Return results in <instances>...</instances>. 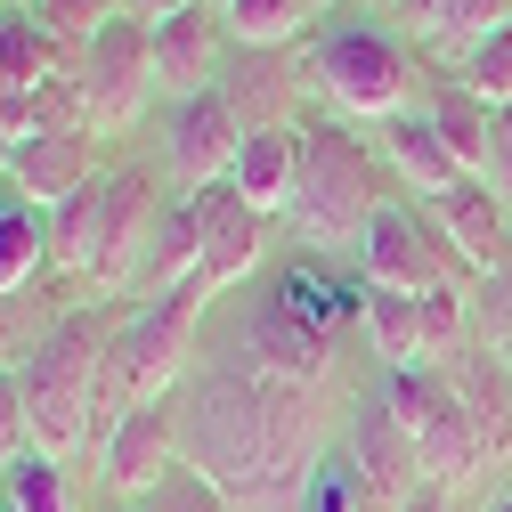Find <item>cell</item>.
<instances>
[{
  "label": "cell",
  "mask_w": 512,
  "mask_h": 512,
  "mask_svg": "<svg viewBox=\"0 0 512 512\" xmlns=\"http://www.w3.org/2000/svg\"><path fill=\"white\" fill-rule=\"evenodd\" d=\"M179 456L204 464L236 512H261L277 496L301 504L309 472H317V391H301V382L252 366V358H220L204 366L196 382L179 391Z\"/></svg>",
  "instance_id": "6da1fadb"
},
{
  "label": "cell",
  "mask_w": 512,
  "mask_h": 512,
  "mask_svg": "<svg viewBox=\"0 0 512 512\" xmlns=\"http://www.w3.org/2000/svg\"><path fill=\"white\" fill-rule=\"evenodd\" d=\"M122 334V317L98 301L66 309V326H57L25 366H17V391H25V423H33V447L57 464H74L90 447V407H98V374H106V350Z\"/></svg>",
  "instance_id": "7a4b0ae2"
},
{
  "label": "cell",
  "mask_w": 512,
  "mask_h": 512,
  "mask_svg": "<svg viewBox=\"0 0 512 512\" xmlns=\"http://www.w3.org/2000/svg\"><path fill=\"white\" fill-rule=\"evenodd\" d=\"M285 220L317 252L366 236V220H374V155H366V139L342 114H309L301 122V179H293Z\"/></svg>",
  "instance_id": "3957f363"
},
{
  "label": "cell",
  "mask_w": 512,
  "mask_h": 512,
  "mask_svg": "<svg viewBox=\"0 0 512 512\" xmlns=\"http://www.w3.org/2000/svg\"><path fill=\"white\" fill-rule=\"evenodd\" d=\"M309 74L326 90V106H342L358 122H391L415 98V57L366 17H326L317 25L309 33Z\"/></svg>",
  "instance_id": "277c9868"
},
{
  "label": "cell",
  "mask_w": 512,
  "mask_h": 512,
  "mask_svg": "<svg viewBox=\"0 0 512 512\" xmlns=\"http://www.w3.org/2000/svg\"><path fill=\"white\" fill-rule=\"evenodd\" d=\"M74 74L90 90V131H131V122L147 114V98L163 90L155 82V25L139 9H114L98 25V41L74 57Z\"/></svg>",
  "instance_id": "5b68a950"
},
{
  "label": "cell",
  "mask_w": 512,
  "mask_h": 512,
  "mask_svg": "<svg viewBox=\"0 0 512 512\" xmlns=\"http://www.w3.org/2000/svg\"><path fill=\"white\" fill-rule=\"evenodd\" d=\"M464 261H456V244L439 236L431 212L415 204H374L366 236H358V285L374 293H431V285H456Z\"/></svg>",
  "instance_id": "8992f818"
},
{
  "label": "cell",
  "mask_w": 512,
  "mask_h": 512,
  "mask_svg": "<svg viewBox=\"0 0 512 512\" xmlns=\"http://www.w3.org/2000/svg\"><path fill=\"white\" fill-rule=\"evenodd\" d=\"M309 90H317L309 49H228V66H220V98L244 131H293V122H309L301 114Z\"/></svg>",
  "instance_id": "52a82bcc"
},
{
  "label": "cell",
  "mask_w": 512,
  "mask_h": 512,
  "mask_svg": "<svg viewBox=\"0 0 512 512\" xmlns=\"http://www.w3.org/2000/svg\"><path fill=\"white\" fill-rule=\"evenodd\" d=\"M187 212H196V285H204V293H228L236 277L261 269V252H269V212H252L228 179L196 187Z\"/></svg>",
  "instance_id": "ba28073f"
},
{
  "label": "cell",
  "mask_w": 512,
  "mask_h": 512,
  "mask_svg": "<svg viewBox=\"0 0 512 512\" xmlns=\"http://www.w3.org/2000/svg\"><path fill=\"white\" fill-rule=\"evenodd\" d=\"M98 480H106V496H122V504H139L171 464H179V399H147V407H131L98 447Z\"/></svg>",
  "instance_id": "9c48e42d"
},
{
  "label": "cell",
  "mask_w": 512,
  "mask_h": 512,
  "mask_svg": "<svg viewBox=\"0 0 512 512\" xmlns=\"http://www.w3.org/2000/svg\"><path fill=\"white\" fill-rule=\"evenodd\" d=\"M228 9L220 0H196L179 17H155V82L171 98H196V90H220V66H228Z\"/></svg>",
  "instance_id": "30bf717a"
},
{
  "label": "cell",
  "mask_w": 512,
  "mask_h": 512,
  "mask_svg": "<svg viewBox=\"0 0 512 512\" xmlns=\"http://www.w3.org/2000/svg\"><path fill=\"white\" fill-rule=\"evenodd\" d=\"M236 147H244V122L228 114L220 90H196V98H179L171 106V131H163V155H171V179L196 196V187L228 179L236 171Z\"/></svg>",
  "instance_id": "8fae6325"
},
{
  "label": "cell",
  "mask_w": 512,
  "mask_h": 512,
  "mask_svg": "<svg viewBox=\"0 0 512 512\" xmlns=\"http://www.w3.org/2000/svg\"><path fill=\"white\" fill-rule=\"evenodd\" d=\"M431 220H439V236L456 244V261H464L472 277H496V269H512V204L496 196L488 179L447 187V196L431 204Z\"/></svg>",
  "instance_id": "7c38bea8"
},
{
  "label": "cell",
  "mask_w": 512,
  "mask_h": 512,
  "mask_svg": "<svg viewBox=\"0 0 512 512\" xmlns=\"http://www.w3.org/2000/svg\"><path fill=\"white\" fill-rule=\"evenodd\" d=\"M98 171H106V163H98V131H49V139H25V147H17L9 187H17L25 204L57 212L66 196H82V187H90Z\"/></svg>",
  "instance_id": "4fadbf2b"
},
{
  "label": "cell",
  "mask_w": 512,
  "mask_h": 512,
  "mask_svg": "<svg viewBox=\"0 0 512 512\" xmlns=\"http://www.w3.org/2000/svg\"><path fill=\"white\" fill-rule=\"evenodd\" d=\"M244 358H252V366H269V374H285V382H301V391H326L334 342L317 334V326H301L293 309L261 301V309L244 317Z\"/></svg>",
  "instance_id": "5bb4252c"
},
{
  "label": "cell",
  "mask_w": 512,
  "mask_h": 512,
  "mask_svg": "<svg viewBox=\"0 0 512 512\" xmlns=\"http://www.w3.org/2000/svg\"><path fill=\"white\" fill-rule=\"evenodd\" d=\"M163 212H171V204H163V187H155L147 163H114V171H106V285H114V293H122V277H131L139 244L155 236Z\"/></svg>",
  "instance_id": "9a60e30c"
},
{
  "label": "cell",
  "mask_w": 512,
  "mask_h": 512,
  "mask_svg": "<svg viewBox=\"0 0 512 512\" xmlns=\"http://www.w3.org/2000/svg\"><path fill=\"white\" fill-rule=\"evenodd\" d=\"M415 456H423V488H439V496H456V488H472L488 464H496V447H488V431L472 423V407L447 391V407L415 431Z\"/></svg>",
  "instance_id": "2e32d148"
},
{
  "label": "cell",
  "mask_w": 512,
  "mask_h": 512,
  "mask_svg": "<svg viewBox=\"0 0 512 512\" xmlns=\"http://www.w3.org/2000/svg\"><path fill=\"white\" fill-rule=\"evenodd\" d=\"M350 456H358V472L391 496V504H407L415 488H423V456H415V431L382 407V391L358 407V423H350Z\"/></svg>",
  "instance_id": "e0dca14e"
},
{
  "label": "cell",
  "mask_w": 512,
  "mask_h": 512,
  "mask_svg": "<svg viewBox=\"0 0 512 512\" xmlns=\"http://www.w3.org/2000/svg\"><path fill=\"white\" fill-rule=\"evenodd\" d=\"M439 374H447V391L472 407V423L488 431L496 464H504V456H512V366H504L496 350H480V342H472V350H456V358H447Z\"/></svg>",
  "instance_id": "ac0fdd59"
},
{
  "label": "cell",
  "mask_w": 512,
  "mask_h": 512,
  "mask_svg": "<svg viewBox=\"0 0 512 512\" xmlns=\"http://www.w3.org/2000/svg\"><path fill=\"white\" fill-rule=\"evenodd\" d=\"M382 155L399 163V179L415 187L423 204H439L447 187H464V179H472V171H464L456 155H447V139L431 131V114H415V106H407V114H391V122H382Z\"/></svg>",
  "instance_id": "d6986e66"
},
{
  "label": "cell",
  "mask_w": 512,
  "mask_h": 512,
  "mask_svg": "<svg viewBox=\"0 0 512 512\" xmlns=\"http://www.w3.org/2000/svg\"><path fill=\"white\" fill-rule=\"evenodd\" d=\"M293 179H301V122H293V131H244L228 187L252 212H285L293 204Z\"/></svg>",
  "instance_id": "ffe728a7"
},
{
  "label": "cell",
  "mask_w": 512,
  "mask_h": 512,
  "mask_svg": "<svg viewBox=\"0 0 512 512\" xmlns=\"http://www.w3.org/2000/svg\"><path fill=\"white\" fill-rule=\"evenodd\" d=\"M423 114H431V131L447 139V155H456L472 179H488V147H496V106L488 98H472L464 82H447V90H431L423 98Z\"/></svg>",
  "instance_id": "44dd1931"
},
{
  "label": "cell",
  "mask_w": 512,
  "mask_h": 512,
  "mask_svg": "<svg viewBox=\"0 0 512 512\" xmlns=\"http://www.w3.org/2000/svg\"><path fill=\"white\" fill-rule=\"evenodd\" d=\"M41 269H49V212L0 187V293L41 285Z\"/></svg>",
  "instance_id": "7402d4cb"
},
{
  "label": "cell",
  "mask_w": 512,
  "mask_h": 512,
  "mask_svg": "<svg viewBox=\"0 0 512 512\" xmlns=\"http://www.w3.org/2000/svg\"><path fill=\"white\" fill-rule=\"evenodd\" d=\"M269 301H277V309H293L301 326H317V334L334 342V334H342V317H358V309H366V285H334L326 269H285V277L269 285Z\"/></svg>",
  "instance_id": "603a6c76"
},
{
  "label": "cell",
  "mask_w": 512,
  "mask_h": 512,
  "mask_svg": "<svg viewBox=\"0 0 512 512\" xmlns=\"http://www.w3.org/2000/svg\"><path fill=\"white\" fill-rule=\"evenodd\" d=\"M74 57L57 49V33L33 17V9H0V74H9V90H33L49 74H66Z\"/></svg>",
  "instance_id": "cb8c5ba5"
},
{
  "label": "cell",
  "mask_w": 512,
  "mask_h": 512,
  "mask_svg": "<svg viewBox=\"0 0 512 512\" xmlns=\"http://www.w3.org/2000/svg\"><path fill=\"white\" fill-rule=\"evenodd\" d=\"M66 309H82V301H49L41 285H25V293H0V374H17L57 326H66Z\"/></svg>",
  "instance_id": "d4e9b609"
},
{
  "label": "cell",
  "mask_w": 512,
  "mask_h": 512,
  "mask_svg": "<svg viewBox=\"0 0 512 512\" xmlns=\"http://www.w3.org/2000/svg\"><path fill=\"white\" fill-rule=\"evenodd\" d=\"M293 512H399V504H391V496H382V488L358 472V456H350V447H326Z\"/></svg>",
  "instance_id": "484cf974"
},
{
  "label": "cell",
  "mask_w": 512,
  "mask_h": 512,
  "mask_svg": "<svg viewBox=\"0 0 512 512\" xmlns=\"http://www.w3.org/2000/svg\"><path fill=\"white\" fill-rule=\"evenodd\" d=\"M366 342L382 366H415L423 358V293H374L366 285Z\"/></svg>",
  "instance_id": "4316f807"
},
{
  "label": "cell",
  "mask_w": 512,
  "mask_h": 512,
  "mask_svg": "<svg viewBox=\"0 0 512 512\" xmlns=\"http://www.w3.org/2000/svg\"><path fill=\"white\" fill-rule=\"evenodd\" d=\"M236 49H293L317 17V0H220Z\"/></svg>",
  "instance_id": "83f0119b"
},
{
  "label": "cell",
  "mask_w": 512,
  "mask_h": 512,
  "mask_svg": "<svg viewBox=\"0 0 512 512\" xmlns=\"http://www.w3.org/2000/svg\"><path fill=\"white\" fill-rule=\"evenodd\" d=\"M0 512H74V480L57 456H41V447H25V456L0 472Z\"/></svg>",
  "instance_id": "f1b7e54d"
},
{
  "label": "cell",
  "mask_w": 512,
  "mask_h": 512,
  "mask_svg": "<svg viewBox=\"0 0 512 512\" xmlns=\"http://www.w3.org/2000/svg\"><path fill=\"white\" fill-rule=\"evenodd\" d=\"M139 512H236V496H228L204 464H187V456H179V464L139 496Z\"/></svg>",
  "instance_id": "f546056e"
},
{
  "label": "cell",
  "mask_w": 512,
  "mask_h": 512,
  "mask_svg": "<svg viewBox=\"0 0 512 512\" xmlns=\"http://www.w3.org/2000/svg\"><path fill=\"white\" fill-rule=\"evenodd\" d=\"M456 82H464L472 98H488V106H512V25L456 57Z\"/></svg>",
  "instance_id": "4dcf8cb0"
},
{
  "label": "cell",
  "mask_w": 512,
  "mask_h": 512,
  "mask_svg": "<svg viewBox=\"0 0 512 512\" xmlns=\"http://www.w3.org/2000/svg\"><path fill=\"white\" fill-rule=\"evenodd\" d=\"M33 17H41L49 33H57V49H66V57H82V49L98 41V25H106L114 9H106V0H33Z\"/></svg>",
  "instance_id": "1f68e13d"
},
{
  "label": "cell",
  "mask_w": 512,
  "mask_h": 512,
  "mask_svg": "<svg viewBox=\"0 0 512 512\" xmlns=\"http://www.w3.org/2000/svg\"><path fill=\"white\" fill-rule=\"evenodd\" d=\"M472 342L480 350H504L512 342V269H496V277L472 285Z\"/></svg>",
  "instance_id": "d6a6232c"
},
{
  "label": "cell",
  "mask_w": 512,
  "mask_h": 512,
  "mask_svg": "<svg viewBox=\"0 0 512 512\" xmlns=\"http://www.w3.org/2000/svg\"><path fill=\"white\" fill-rule=\"evenodd\" d=\"M33 447V423H25V391H17V374H0V472H9L17 456Z\"/></svg>",
  "instance_id": "836d02e7"
},
{
  "label": "cell",
  "mask_w": 512,
  "mask_h": 512,
  "mask_svg": "<svg viewBox=\"0 0 512 512\" xmlns=\"http://www.w3.org/2000/svg\"><path fill=\"white\" fill-rule=\"evenodd\" d=\"M488 187L512 204V106H496V147H488Z\"/></svg>",
  "instance_id": "e575fe53"
},
{
  "label": "cell",
  "mask_w": 512,
  "mask_h": 512,
  "mask_svg": "<svg viewBox=\"0 0 512 512\" xmlns=\"http://www.w3.org/2000/svg\"><path fill=\"white\" fill-rule=\"evenodd\" d=\"M439 9H447V0H399V25H407V33H415V25H431V17H439Z\"/></svg>",
  "instance_id": "d590c367"
},
{
  "label": "cell",
  "mask_w": 512,
  "mask_h": 512,
  "mask_svg": "<svg viewBox=\"0 0 512 512\" xmlns=\"http://www.w3.org/2000/svg\"><path fill=\"white\" fill-rule=\"evenodd\" d=\"M131 9H139V17L155 25V17H179V9H196V0H131Z\"/></svg>",
  "instance_id": "8d00e7d4"
},
{
  "label": "cell",
  "mask_w": 512,
  "mask_h": 512,
  "mask_svg": "<svg viewBox=\"0 0 512 512\" xmlns=\"http://www.w3.org/2000/svg\"><path fill=\"white\" fill-rule=\"evenodd\" d=\"M399 512H456V504H447V496H439V488H415V496H407V504H399Z\"/></svg>",
  "instance_id": "74e56055"
},
{
  "label": "cell",
  "mask_w": 512,
  "mask_h": 512,
  "mask_svg": "<svg viewBox=\"0 0 512 512\" xmlns=\"http://www.w3.org/2000/svg\"><path fill=\"white\" fill-rule=\"evenodd\" d=\"M9 171H17V139H9V122H0V187H9Z\"/></svg>",
  "instance_id": "f35d334b"
},
{
  "label": "cell",
  "mask_w": 512,
  "mask_h": 512,
  "mask_svg": "<svg viewBox=\"0 0 512 512\" xmlns=\"http://www.w3.org/2000/svg\"><path fill=\"white\" fill-rule=\"evenodd\" d=\"M480 512H512V496H504V488H496V496H488V504H480Z\"/></svg>",
  "instance_id": "ab89813d"
},
{
  "label": "cell",
  "mask_w": 512,
  "mask_h": 512,
  "mask_svg": "<svg viewBox=\"0 0 512 512\" xmlns=\"http://www.w3.org/2000/svg\"><path fill=\"white\" fill-rule=\"evenodd\" d=\"M334 9H342V0H317V17H334Z\"/></svg>",
  "instance_id": "60d3db41"
},
{
  "label": "cell",
  "mask_w": 512,
  "mask_h": 512,
  "mask_svg": "<svg viewBox=\"0 0 512 512\" xmlns=\"http://www.w3.org/2000/svg\"><path fill=\"white\" fill-rule=\"evenodd\" d=\"M496 358H504V366H512V342H504V350H496Z\"/></svg>",
  "instance_id": "b9f144b4"
},
{
  "label": "cell",
  "mask_w": 512,
  "mask_h": 512,
  "mask_svg": "<svg viewBox=\"0 0 512 512\" xmlns=\"http://www.w3.org/2000/svg\"><path fill=\"white\" fill-rule=\"evenodd\" d=\"M504 496H512V464H504Z\"/></svg>",
  "instance_id": "7bdbcfd3"
},
{
  "label": "cell",
  "mask_w": 512,
  "mask_h": 512,
  "mask_svg": "<svg viewBox=\"0 0 512 512\" xmlns=\"http://www.w3.org/2000/svg\"><path fill=\"white\" fill-rule=\"evenodd\" d=\"M0 98H9V74H0Z\"/></svg>",
  "instance_id": "ee69618b"
},
{
  "label": "cell",
  "mask_w": 512,
  "mask_h": 512,
  "mask_svg": "<svg viewBox=\"0 0 512 512\" xmlns=\"http://www.w3.org/2000/svg\"><path fill=\"white\" fill-rule=\"evenodd\" d=\"M9 9H33V0H9Z\"/></svg>",
  "instance_id": "f6af8a7d"
},
{
  "label": "cell",
  "mask_w": 512,
  "mask_h": 512,
  "mask_svg": "<svg viewBox=\"0 0 512 512\" xmlns=\"http://www.w3.org/2000/svg\"><path fill=\"white\" fill-rule=\"evenodd\" d=\"M114 512H139V504H114Z\"/></svg>",
  "instance_id": "bcb514c9"
},
{
  "label": "cell",
  "mask_w": 512,
  "mask_h": 512,
  "mask_svg": "<svg viewBox=\"0 0 512 512\" xmlns=\"http://www.w3.org/2000/svg\"><path fill=\"white\" fill-rule=\"evenodd\" d=\"M0 9H9V0H0Z\"/></svg>",
  "instance_id": "7dc6e473"
},
{
  "label": "cell",
  "mask_w": 512,
  "mask_h": 512,
  "mask_svg": "<svg viewBox=\"0 0 512 512\" xmlns=\"http://www.w3.org/2000/svg\"><path fill=\"white\" fill-rule=\"evenodd\" d=\"M391 9H399V0H391Z\"/></svg>",
  "instance_id": "c3c4849f"
}]
</instances>
